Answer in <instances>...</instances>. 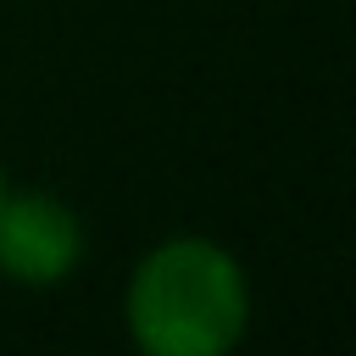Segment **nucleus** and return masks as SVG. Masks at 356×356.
<instances>
[{"label":"nucleus","mask_w":356,"mask_h":356,"mask_svg":"<svg viewBox=\"0 0 356 356\" xmlns=\"http://www.w3.org/2000/svg\"><path fill=\"white\" fill-rule=\"evenodd\" d=\"M122 323L145 356H228L250 328V284L239 256L206 234L150 245L128 273Z\"/></svg>","instance_id":"1"},{"label":"nucleus","mask_w":356,"mask_h":356,"mask_svg":"<svg viewBox=\"0 0 356 356\" xmlns=\"http://www.w3.org/2000/svg\"><path fill=\"white\" fill-rule=\"evenodd\" d=\"M6 189H11V184H6V167H0V200H6Z\"/></svg>","instance_id":"3"},{"label":"nucleus","mask_w":356,"mask_h":356,"mask_svg":"<svg viewBox=\"0 0 356 356\" xmlns=\"http://www.w3.org/2000/svg\"><path fill=\"white\" fill-rule=\"evenodd\" d=\"M83 217L50 189H6L0 200V278L22 289H56L83 267Z\"/></svg>","instance_id":"2"}]
</instances>
